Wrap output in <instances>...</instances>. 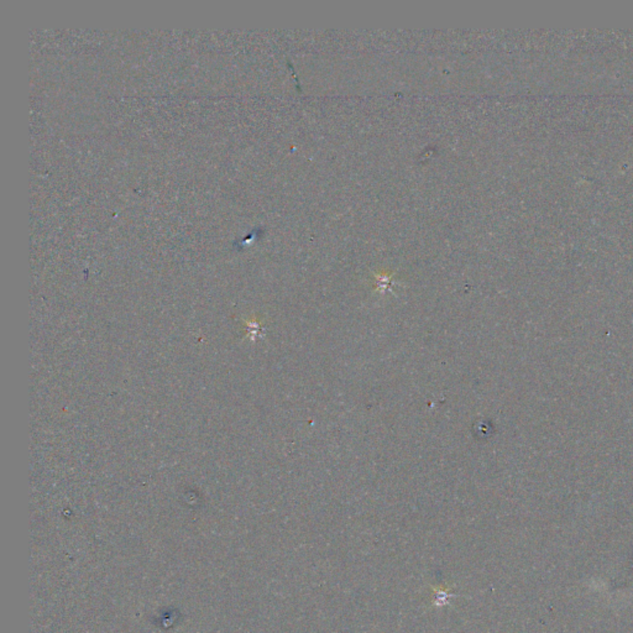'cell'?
<instances>
[{
  "mask_svg": "<svg viewBox=\"0 0 633 633\" xmlns=\"http://www.w3.org/2000/svg\"><path fill=\"white\" fill-rule=\"evenodd\" d=\"M377 285H379V289H382V291H388V285H390V278H379L377 281Z\"/></svg>",
  "mask_w": 633,
  "mask_h": 633,
  "instance_id": "2",
  "label": "cell"
},
{
  "mask_svg": "<svg viewBox=\"0 0 633 633\" xmlns=\"http://www.w3.org/2000/svg\"><path fill=\"white\" fill-rule=\"evenodd\" d=\"M432 590V608H445L452 603V600L456 597L453 592V586H444V585H430Z\"/></svg>",
  "mask_w": 633,
  "mask_h": 633,
  "instance_id": "1",
  "label": "cell"
}]
</instances>
